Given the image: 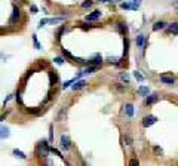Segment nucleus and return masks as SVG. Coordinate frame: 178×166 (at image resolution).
Instances as JSON below:
<instances>
[{"label": "nucleus", "mask_w": 178, "mask_h": 166, "mask_svg": "<svg viewBox=\"0 0 178 166\" xmlns=\"http://www.w3.org/2000/svg\"><path fill=\"white\" fill-rule=\"evenodd\" d=\"M31 12H37V7H36V6H31Z\"/></svg>", "instance_id": "nucleus-31"}, {"label": "nucleus", "mask_w": 178, "mask_h": 166, "mask_svg": "<svg viewBox=\"0 0 178 166\" xmlns=\"http://www.w3.org/2000/svg\"><path fill=\"white\" fill-rule=\"evenodd\" d=\"M20 15H21L20 9H18V7H13V12H12V16H11V22H16L18 18H20Z\"/></svg>", "instance_id": "nucleus-7"}, {"label": "nucleus", "mask_w": 178, "mask_h": 166, "mask_svg": "<svg viewBox=\"0 0 178 166\" xmlns=\"http://www.w3.org/2000/svg\"><path fill=\"white\" fill-rule=\"evenodd\" d=\"M9 135H11V130H9V128L0 126V138L5 139V138H9Z\"/></svg>", "instance_id": "nucleus-5"}, {"label": "nucleus", "mask_w": 178, "mask_h": 166, "mask_svg": "<svg viewBox=\"0 0 178 166\" xmlns=\"http://www.w3.org/2000/svg\"><path fill=\"white\" fill-rule=\"evenodd\" d=\"M174 7H175V9H177V11H178V0H177V2H175V3H174Z\"/></svg>", "instance_id": "nucleus-32"}, {"label": "nucleus", "mask_w": 178, "mask_h": 166, "mask_svg": "<svg viewBox=\"0 0 178 166\" xmlns=\"http://www.w3.org/2000/svg\"><path fill=\"white\" fill-rule=\"evenodd\" d=\"M61 147L65 148V150H68V148L71 147V139H70V136H67V135H62V136H61Z\"/></svg>", "instance_id": "nucleus-3"}, {"label": "nucleus", "mask_w": 178, "mask_h": 166, "mask_svg": "<svg viewBox=\"0 0 178 166\" xmlns=\"http://www.w3.org/2000/svg\"><path fill=\"white\" fill-rule=\"evenodd\" d=\"M160 80H162L165 85H174V77H168V76H160Z\"/></svg>", "instance_id": "nucleus-8"}, {"label": "nucleus", "mask_w": 178, "mask_h": 166, "mask_svg": "<svg viewBox=\"0 0 178 166\" xmlns=\"http://www.w3.org/2000/svg\"><path fill=\"white\" fill-rule=\"evenodd\" d=\"M101 2H110V0H101Z\"/></svg>", "instance_id": "nucleus-33"}, {"label": "nucleus", "mask_w": 178, "mask_h": 166, "mask_svg": "<svg viewBox=\"0 0 178 166\" xmlns=\"http://www.w3.org/2000/svg\"><path fill=\"white\" fill-rule=\"evenodd\" d=\"M67 114V108H61V111L58 113V116H57V120L58 122H61L62 119H64V116Z\"/></svg>", "instance_id": "nucleus-15"}, {"label": "nucleus", "mask_w": 178, "mask_h": 166, "mask_svg": "<svg viewBox=\"0 0 178 166\" xmlns=\"http://www.w3.org/2000/svg\"><path fill=\"white\" fill-rule=\"evenodd\" d=\"M166 22L165 21H157V22H154V25H153V30L154 31H159V30H163L165 27H166Z\"/></svg>", "instance_id": "nucleus-6"}, {"label": "nucleus", "mask_w": 178, "mask_h": 166, "mask_svg": "<svg viewBox=\"0 0 178 166\" xmlns=\"http://www.w3.org/2000/svg\"><path fill=\"white\" fill-rule=\"evenodd\" d=\"M92 3H94L92 0H85V2L82 3V7H85V9H88V7H91V6H92Z\"/></svg>", "instance_id": "nucleus-18"}, {"label": "nucleus", "mask_w": 178, "mask_h": 166, "mask_svg": "<svg viewBox=\"0 0 178 166\" xmlns=\"http://www.w3.org/2000/svg\"><path fill=\"white\" fill-rule=\"evenodd\" d=\"M49 150H51L52 153H55L57 156H59V157H61V159H62V154H61V153H59V151L57 150V148H53V147H51V148H49Z\"/></svg>", "instance_id": "nucleus-23"}, {"label": "nucleus", "mask_w": 178, "mask_h": 166, "mask_svg": "<svg viewBox=\"0 0 178 166\" xmlns=\"http://www.w3.org/2000/svg\"><path fill=\"white\" fill-rule=\"evenodd\" d=\"M53 139V129L51 128V134H49V141H52Z\"/></svg>", "instance_id": "nucleus-30"}, {"label": "nucleus", "mask_w": 178, "mask_h": 166, "mask_svg": "<svg viewBox=\"0 0 178 166\" xmlns=\"http://www.w3.org/2000/svg\"><path fill=\"white\" fill-rule=\"evenodd\" d=\"M154 153L156 154H162V148H160V147H154Z\"/></svg>", "instance_id": "nucleus-25"}, {"label": "nucleus", "mask_w": 178, "mask_h": 166, "mask_svg": "<svg viewBox=\"0 0 178 166\" xmlns=\"http://www.w3.org/2000/svg\"><path fill=\"white\" fill-rule=\"evenodd\" d=\"M85 85H86L85 80H79V82H76V85H73V89H74V91H79V89H82Z\"/></svg>", "instance_id": "nucleus-13"}, {"label": "nucleus", "mask_w": 178, "mask_h": 166, "mask_svg": "<svg viewBox=\"0 0 178 166\" xmlns=\"http://www.w3.org/2000/svg\"><path fill=\"white\" fill-rule=\"evenodd\" d=\"M49 145H48V142L46 141H42L39 145H37V154L40 156V157H46L48 154H49Z\"/></svg>", "instance_id": "nucleus-1"}, {"label": "nucleus", "mask_w": 178, "mask_h": 166, "mask_svg": "<svg viewBox=\"0 0 178 166\" xmlns=\"http://www.w3.org/2000/svg\"><path fill=\"white\" fill-rule=\"evenodd\" d=\"M100 16H101V12H100V11H94L92 13H89V15L86 16V21H96Z\"/></svg>", "instance_id": "nucleus-4"}, {"label": "nucleus", "mask_w": 178, "mask_h": 166, "mask_svg": "<svg viewBox=\"0 0 178 166\" xmlns=\"http://www.w3.org/2000/svg\"><path fill=\"white\" fill-rule=\"evenodd\" d=\"M120 79H122L123 82H126V83L129 82V76H128L126 73H120Z\"/></svg>", "instance_id": "nucleus-21"}, {"label": "nucleus", "mask_w": 178, "mask_h": 166, "mask_svg": "<svg viewBox=\"0 0 178 166\" xmlns=\"http://www.w3.org/2000/svg\"><path fill=\"white\" fill-rule=\"evenodd\" d=\"M156 101H157V95H156V93H153V95H147V99H146L147 104H153V102H156Z\"/></svg>", "instance_id": "nucleus-14"}, {"label": "nucleus", "mask_w": 178, "mask_h": 166, "mask_svg": "<svg viewBox=\"0 0 178 166\" xmlns=\"http://www.w3.org/2000/svg\"><path fill=\"white\" fill-rule=\"evenodd\" d=\"M144 43H146V37L142 36V34H140V36H137V46L142 48V46H144Z\"/></svg>", "instance_id": "nucleus-12"}, {"label": "nucleus", "mask_w": 178, "mask_h": 166, "mask_svg": "<svg viewBox=\"0 0 178 166\" xmlns=\"http://www.w3.org/2000/svg\"><path fill=\"white\" fill-rule=\"evenodd\" d=\"M109 61H110V63H114V64H117V58H109Z\"/></svg>", "instance_id": "nucleus-29"}, {"label": "nucleus", "mask_w": 178, "mask_h": 166, "mask_svg": "<svg viewBox=\"0 0 178 166\" xmlns=\"http://www.w3.org/2000/svg\"><path fill=\"white\" fill-rule=\"evenodd\" d=\"M156 122H157V119H156L154 116H146L144 119H142V126L148 128V126H151V125H154Z\"/></svg>", "instance_id": "nucleus-2"}, {"label": "nucleus", "mask_w": 178, "mask_h": 166, "mask_svg": "<svg viewBox=\"0 0 178 166\" xmlns=\"http://www.w3.org/2000/svg\"><path fill=\"white\" fill-rule=\"evenodd\" d=\"M117 28H119V31L122 34H126V31H128V28H126V25H125V24H117Z\"/></svg>", "instance_id": "nucleus-16"}, {"label": "nucleus", "mask_w": 178, "mask_h": 166, "mask_svg": "<svg viewBox=\"0 0 178 166\" xmlns=\"http://www.w3.org/2000/svg\"><path fill=\"white\" fill-rule=\"evenodd\" d=\"M125 113H126L129 117L134 116V106L132 104H126V106H125Z\"/></svg>", "instance_id": "nucleus-10"}, {"label": "nucleus", "mask_w": 178, "mask_h": 166, "mask_svg": "<svg viewBox=\"0 0 178 166\" xmlns=\"http://www.w3.org/2000/svg\"><path fill=\"white\" fill-rule=\"evenodd\" d=\"M100 63H101V58H100V56H95L94 59H91V61H89V64H95V65H98Z\"/></svg>", "instance_id": "nucleus-19"}, {"label": "nucleus", "mask_w": 178, "mask_h": 166, "mask_svg": "<svg viewBox=\"0 0 178 166\" xmlns=\"http://www.w3.org/2000/svg\"><path fill=\"white\" fill-rule=\"evenodd\" d=\"M128 50H129V42H128V39H125V52H123L125 56L128 55Z\"/></svg>", "instance_id": "nucleus-20"}, {"label": "nucleus", "mask_w": 178, "mask_h": 166, "mask_svg": "<svg viewBox=\"0 0 178 166\" xmlns=\"http://www.w3.org/2000/svg\"><path fill=\"white\" fill-rule=\"evenodd\" d=\"M135 165H138V160L137 159H132L131 160V166H135Z\"/></svg>", "instance_id": "nucleus-28"}, {"label": "nucleus", "mask_w": 178, "mask_h": 166, "mask_svg": "<svg viewBox=\"0 0 178 166\" xmlns=\"http://www.w3.org/2000/svg\"><path fill=\"white\" fill-rule=\"evenodd\" d=\"M134 76H135V79H137V80H140V82H142V80H144V77H142L138 71H135V73H134Z\"/></svg>", "instance_id": "nucleus-22"}, {"label": "nucleus", "mask_w": 178, "mask_h": 166, "mask_svg": "<svg viewBox=\"0 0 178 166\" xmlns=\"http://www.w3.org/2000/svg\"><path fill=\"white\" fill-rule=\"evenodd\" d=\"M148 92H150V89L147 88V86H140L138 88V93L141 95V97H147Z\"/></svg>", "instance_id": "nucleus-9"}, {"label": "nucleus", "mask_w": 178, "mask_h": 166, "mask_svg": "<svg viewBox=\"0 0 178 166\" xmlns=\"http://www.w3.org/2000/svg\"><path fill=\"white\" fill-rule=\"evenodd\" d=\"M13 156H16V157H20V159H25V154L22 153V151H20V150H13Z\"/></svg>", "instance_id": "nucleus-17"}, {"label": "nucleus", "mask_w": 178, "mask_h": 166, "mask_svg": "<svg viewBox=\"0 0 178 166\" xmlns=\"http://www.w3.org/2000/svg\"><path fill=\"white\" fill-rule=\"evenodd\" d=\"M51 80H52V82H57V80H58L57 74H52V73H51Z\"/></svg>", "instance_id": "nucleus-26"}, {"label": "nucleus", "mask_w": 178, "mask_h": 166, "mask_svg": "<svg viewBox=\"0 0 178 166\" xmlns=\"http://www.w3.org/2000/svg\"><path fill=\"white\" fill-rule=\"evenodd\" d=\"M53 61H55V63H57V64H59V65H61L62 63H64V61H62V58H55V59H53Z\"/></svg>", "instance_id": "nucleus-27"}, {"label": "nucleus", "mask_w": 178, "mask_h": 166, "mask_svg": "<svg viewBox=\"0 0 178 166\" xmlns=\"http://www.w3.org/2000/svg\"><path fill=\"white\" fill-rule=\"evenodd\" d=\"M73 82H74V80H68V82H65L64 85H62V88H64V89H65V88H68V86H70L71 83H73Z\"/></svg>", "instance_id": "nucleus-24"}, {"label": "nucleus", "mask_w": 178, "mask_h": 166, "mask_svg": "<svg viewBox=\"0 0 178 166\" xmlns=\"http://www.w3.org/2000/svg\"><path fill=\"white\" fill-rule=\"evenodd\" d=\"M169 31H171L174 36H177L178 34V22H172L171 25H169Z\"/></svg>", "instance_id": "nucleus-11"}]
</instances>
